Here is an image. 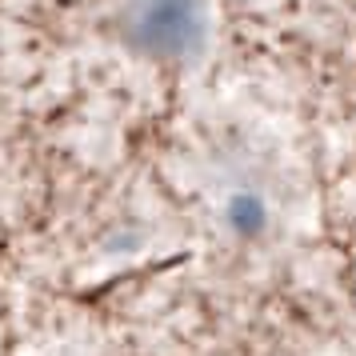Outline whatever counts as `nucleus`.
<instances>
[{"mask_svg":"<svg viewBox=\"0 0 356 356\" xmlns=\"http://www.w3.org/2000/svg\"><path fill=\"white\" fill-rule=\"evenodd\" d=\"M132 33L156 56H184L200 36V4L196 0H140Z\"/></svg>","mask_w":356,"mask_h":356,"instance_id":"obj_1","label":"nucleus"}]
</instances>
